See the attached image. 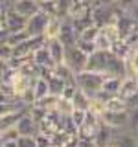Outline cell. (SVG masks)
Returning a JSON list of instances; mask_svg holds the SVG:
<instances>
[{"label": "cell", "instance_id": "cell-6", "mask_svg": "<svg viewBox=\"0 0 138 147\" xmlns=\"http://www.w3.org/2000/svg\"><path fill=\"white\" fill-rule=\"evenodd\" d=\"M17 129L18 132H20L22 136H37L41 131V123L37 121V119L30 114V110L24 114V116L20 118V121L17 123Z\"/></svg>", "mask_w": 138, "mask_h": 147}, {"label": "cell", "instance_id": "cell-4", "mask_svg": "<svg viewBox=\"0 0 138 147\" xmlns=\"http://www.w3.org/2000/svg\"><path fill=\"white\" fill-rule=\"evenodd\" d=\"M101 121L114 129H129V110H105Z\"/></svg>", "mask_w": 138, "mask_h": 147}, {"label": "cell", "instance_id": "cell-27", "mask_svg": "<svg viewBox=\"0 0 138 147\" xmlns=\"http://www.w3.org/2000/svg\"><path fill=\"white\" fill-rule=\"evenodd\" d=\"M129 129L136 131L138 129V105L129 107Z\"/></svg>", "mask_w": 138, "mask_h": 147}, {"label": "cell", "instance_id": "cell-20", "mask_svg": "<svg viewBox=\"0 0 138 147\" xmlns=\"http://www.w3.org/2000/svg\"><path fill=\"white\" fill-rule=\"evenodd\" d=\"M41 9L46 11L50 17H61V6L59 0H41Z\"/></svg>", "mask_w": 138, "mask_h": 147}, {"label": "cell", "instance_id": "cell-12", "mask_svg": "<svg viewBox=\"0 0 138 147\" xmlns=\"http://www.w3.org/2000/svg\"><path fill=\"white\" fill-rule=\"evenodd\" d=\"M114 132H116L114 127H110V125H107V123L101 121L99 131H98L96 140H94V145H110V144H112V138H114Z\"/></svg>", "mask_w": 138, "mask_h": 147}, {"label": "cell", "instance_id": "cell-5", "mask_svg": "<svg viewBox=\"0 0 138 147\" xmlns=\"http://www.w3.org/2000/svg\"><path fill=\"white\" fill-rule=\"evenodd\" d=\"M50 17L46 11L41 9L39 13H35L33 17L28 18V24H26V30L30 35H44L46 28H48V22H50Z\"/></svg>", "mask_w": 138, "mask_h": 147}, {"label": "cell", "instance_id": "cell-14", "mask_svg": "<svg viewBox=\"0 0 138 147\" xmlns=\"http://www.w3.org/2000/svg\"><path fill=\"white\" fill-rule=\"evenodd\" d=\"M30 33H28V30H18V31H7V33H2V42H7L11 44L13 48L18 46L20 42H24L26 39H30Z\"/></svg>", "mask_w": 138, "mask_h": 147}, {"label": "cell", "instance_id": "cell-13", "mask_svg": "<svg viewBox=\"0 0 138 147\" xmlns=\"http://www.w3.org/2000/svg\"><path fill=\"white\" fill-rule=\"evenodd\" d=\"M18 136H20V132H18L17 127L4 129L0 132V145L2 147H15V145H18Z\"/></svg>", "mask_w": 138, "mask_h": 147}, {"label": "cell", "instance_id": "cell-24", "mask_svg": "<svg viewBox=\"0 0 138 147\" xmlns=\"http://www.w3.org/2000/svg\"><path fill=\"white\" fill-rule=\"evenodd\" d=\"M74 109H76V105H74V101L72 99H66V98H59V103H57V112L59 114H63V116H70V114L74 112Z\"/></svg>", "mask_w": 138, "mask_h": 147}, {"label": "cell", "instance_id": "cell-21", "mask_svg": "<svg viewBox=\"0 0 138 147\" xmlns=\"http://www.w3.org/2000/svg\"><path fill=\"white\" fill-rule=\"evenodd\" d=\"M59 98H61L59 94H53V92H50L48 96H44V98L37 99L35 103L41 105V107H44V109H48V110H55V109H57V103H59Z\"/></svg>", "mask_w": 138, "mask_h": 147}, {"label": "cell", "instance_id": "cell-28", "mask_svg": "<svg viewBox=\"0 0 138 147\" xmlns=\"http://www.w3.org/2000/svg\"><path fill=\"white\" fill-rule=\"evenodd\" d=\"M18 145L20 147H37V138L35 136H18Z\"/></svg>", "mask_w": 138, "mask_h": 147}, {"label": "cell", "instance_id": "cell-7", "mask_svg": "<svg viewBox=\"0 0 138 147\" xmlns=\"http://www.w3.org/2000/svg\"><path fill=\"white\" fill-rule=\"evenodd\" d=\"M11 7L15 9L17 13H20L22 17L30 18V17H33L35 13L41 11V0H13Z\"/></svg>", "mask_w": 138, "mask_h": 147}, {"label": "cell", "instance_id": "cell-1", "mask_svg": "<svg viewBox=\"0 0 138 147\" xmlns=\"http://www.w3.org/2000/svg\"><path fill=\"white\" fill-rule=\"evenodd\" d=\"M87 70H96L103 74H114V76H125L127 66L122 57H118L112 50H96L89 57Z\"/></svg>", "mask_w": 138, "mask_h": 147}, {"label": "cell", "instance_id": "cell-8", "mask_svg": "<svg viewBox=\"0 0 138 147\" xmlns=\"http://www.w3.org/2000/svg\"><path fill=\"white\" fill-rule=\"evenodd\" d=\"M120 96L123 99L131 101L135 96L138 94V76H133V74H125L122 79V86H120Z\"/></svg>", "mask_w": 138, "mask_h": 147}, {"label": "cell", "instance_id": "cell-17", "mask_svg": "<svg viewBox=\"0 0 138 147\" xmlns=\"http://www.w3.org/2000/svg\"><path fill=\"white\" fill-rule=\"evenodd\" d=\"M63 18L64 17H52L50 18V22H48V28H46V31H44V37H46V40L48 39H55V37H59L61 35V28H63Z\"/></svg>", "mask_w": 138, "mask_h": 147}, {"label": "cell", "instance_id": "cell-15", "mask_svg": "<svg viewBox=\"0 0 138 147\" xmlns=\"http://www.w3.org/2000/svg\"><path fill=\"white\" fill-rule=\"evenodd\" d=\"M28 110H30V109H28ZM28 110H18V112H11V114H2V116H0V131L17 127V123L20 121V118L24 116Z\"/></svg>", "mask_w": 138, "mask_h": 147}, {"label": "cell", "instance_id": "cell-18", "mask_svg": "<svg viewBox=\"0 0 138 147\" xmlns=\"http://www.w3.org/2000/svg\"><path fill=\"white\" fill-rule=\"evenodd\" d=\"M122 79H123V76H114V74H109V76L105 77V81H103L101 90L109 92V94H118V92H120V86H122Z\"/></svg>", "mask_w": 138, "mask_h": 147}, {"label": "cell", "instance_id": "cell-26", "mask_svg": "<svg viewBox=\"0 0 138 147\" xmlns=\"http://www.w3.org/2000/svg\"><path fill=\"white\" fill-rule=\"evenodd\" d=\"M79 48L85 52L87 55H92L98 50V46H96V40H83V39H77V42H76Z\"/></svg>", "mask_w": 138, "mask_h": 147}, {"label": "cell", "instance_id": "cell-25", "mask_svg": "<svg viewBox=\"0 0 138 147\" xmlns=\"http://www.w3.org/2000/svg\"><path fill=\"white\" fill-rule=\"evenodd\" d=\"M96 46H98V50H112V40L107 37V33H105L103 30L96 37Z\"/></svg>", "mask_w": 138, "mask_h": 147}, {"label": "cell", "instance_id": "cell-3", "mask_svg": "<svg viewBox=\"0 0 138 147\" xmlns=\"http://www.w3.org/2000/svg\"><path fill=\"white\" fill-rule=\"evenodd\" d=\"M89 57L90 55H87L77 44H74V46H68L66 48L64 64H68V68H70L74 74H79L83 70H87V66H89Z\"/></svg>", "mask_w": 138, "mask_h": 147}, {"label": "cell", "instance_id": "cell-10", "mask_svg": "<svg viewBox=\"0 0 138 147\" xmlns=\"http://www.w3.org/2000/svg\"><path fill=\"white\" fill-rule=\"evenodd\" d=\"M46 46H48L50 53H52L53 61H55V66L57 64H63L64 63V57H66V46L59 37H55V39H48L46 40Z\"/></svg>", "mask_w": 138, "mask_h": 147}, {"label": "cell", "instance_id": "cell-2", "mask_svg": "<svg viewBox=\"0 0 138 147\" xmlns=\"http://www.w3.org/2000/svg\"><path fill=\"white\" fill-rule=\"evenodd\" d=\"M109 74H103V72H96V70H83L79 74H76V85L83 88L87 94L94 96L98 94L103 86V81Z\"/></svg>", "mask_w": 138, "mask_h": 147}, {"label": "cell", "instance_id": "cell-29", "mask_svg": "<svg viewBox=\"0 0 138 147\" xmlns=\"http://www.w3.org/2000/svg\"><path fill=\"white\" fill-rule=\"evenodd\" d=\"M74 0H59V6H61V17H66L68 9L72 7Z\"/></svg>", "mask_w": 138, "mask_h": 147}, {"label": "cell", "instance_id": "cell-30", "mask_svg": "<svg viewBox=\"0 0 138 147\" xmlns=\"http://www.w3.org/2000/svg\"><path fill=\"white\" fill-rule=\"evenodd\" d=\"M98 4H103V6H118L120 0H98Z\"/></svg>", "mask_w": 138, "mask_h": 147}, {"label": "cell", "instance_id": "cell-31", "mask_svg": "<svg viewBox=\"0 0 138 147\" xmlns=\"http://www.w3.org/2000/svg\"><path fill=\"white\" fill-rule=\"evenodd\" d=\"M135 132H136V138H138V129H136V131H135Z\"/></svg>", "mask_w": 138, "mask_h": 147}, {"label": "cell", "instance_id": "cell-23", "mask_svg": "<svg viewBox=\"0 0 138 147\" xmlns=\"http://www.w3.org/2000/svg\"><path fill=\"white\" fill-rule=\"evenodd\" d=\"M87 114H89V109H79V107H76V109H74V112L70 114V121L77 127V131H79V127L85 123Z\"/></svg>", "mask_w": 138, "mask_h": 147}, {"label": "cell", "instance_id": "cell-16", "mask_svg": "<svg viewBox=\"0 0 138 147\" xmlns=\"http://www.w3.org/2000/svg\"><path fill=\"white\" fill-rule=\"evenodd\" d=\"M50 92H52V88H50L48 77L39 76V77L35 79V83H33V96H35V101L41 99V98H44V96H48Z\"/></svg>", "mask_w": 138, "mask_h": 147}, {"label": "cell", "instance_id": "cell-9", "mask_svg": "<svg viewBox=\"0 0 138 147\" xmlns=\"http://www.w3.org/2000/svg\"><path fill=\"white\" fill-rule=\"evenodd\" d=\"M59 39L64 42V46H74L77 42V39H79V33H77L76 26H74V22L70 20L68 17L63 18V28H61V35H59Z\"/></svg>", "mask_w": 138, "mask_h": 147}, {"label": "cell", "instance_id": "cell-11", "mask_svg": "<svg viewBox=\"0 0 138 147\" xmlns=\"http://www.w3.org/2000/svg\"><path fill=\"white\" fill-rule=\"evenodd\" d=\"M33 61L39 64L41 68H55V61H53V57H52V53H50V50H48V46H46V42L41 46V48L35 50Z\"/></svg>", "mask_w": 138, "mask_h": 147}, {"label": "cell", "instance_id": "cell-22", "mask_svg": "<svg viewBox=\"0 0 138 147\" xmlns=\"http://www.w3.org/2000/svg\"><path fill=\"white\" fill-rule=\"evenodd\" d=\"M125 66H127V74L138 76V50L133 48L131 53L125 57Z\"/></svg>", "mask_w": 138, "mask_h": 147}, {"label": "cell", "instance_id": "cell-19", "mask_svg": "<svg viewBox=\"0 0 138 147\" xmlns=\"http://www.w3.org/2000/svg\"><path fill=\"white\" fill-rule=\"evenodd\" d=\"M129 101L127 99H123L120 94H114V96H110L109 101H107V110H129Z\"/></svg>", "mask_w": 138, "mask_h": 147}]
</instances>
